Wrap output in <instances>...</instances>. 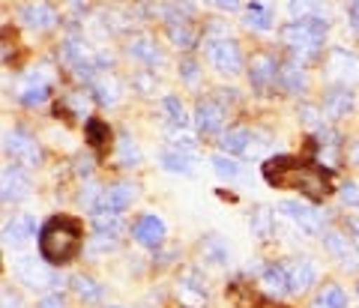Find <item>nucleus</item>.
<instances>
[{
  "label": "nucleus",
  "instance_id": "f257e3e1",
  "mask_svg": "<svg viewBox=\"0 0 359 308\" xmlns=\"http://www.w3.org/2000/svg\"><path fill=\"white\" fill-rule=\"evenodd\" d=\"M264 180L273 189H294L299 195L311 201H320L330 195L332 189V174L323 170L320 165L306 162L297 156H276L264 165Z\"/></svg>",
  "mask_w": 359,
  "mask_h": 308
},
{
  "label": "nucleus",
  "instance_id": "f03ea898",
  "mask_svg": "<svg viewBox=\"0 0 359 308\" xmlns=\"http://www.w3.org/2000/svg\"><path fill=\"white\" fill-rule=\"evenodd\" d=\"M84 236H81V225L69 215H54L42 225L39 231V255L42 260H48L51 267H66L81 255Z\"/></svg>",
  "mask_w": 359,
  "mask_h": 308
},
{
  "label": "nucleus",
  "instance_id": "7ed1b4c3",
  "mask_svg": "<svg viewBox=\"0 0 359 308\" xmlns=\"http://www.w3.org/2000/svg\"><path fill=\"white\" fill-rule=\"evenodd\" d=\"M323 36H327V21L318 18V15L302 18V21H290V25L282 27V42L299 57L318 54Z\"/></svg>",
  "mask_w": 359,
  "mask_h": 308
},
{
  "label": "nucleus",
  "instance_id": "20e7f679",
  "mask_svg": "<svg viewBox=\"0 0 359 308\" xmlns=\"http://www.w3.org/2000/svg\"><path fill=\"white\" fill-rule=\"evenodd\" d=\"M207 57L210 63L216 66L222 75H237L243 69V54H240V45L228 39V36H219V39H210L207 42Z\"/></svg>",
  "mask_w": 359,
  "mask_h": 308
},
{
  "label": "nucleus",
  "instance_id": "39448f33",
  "mask_svg": "<svg viewBox=\"0 0 359 308\" xmlns=\"http://www.w3.org/2000/svg\"><path fill=\"white\" fill-rule=\"evenodd\" d=\"M174 296L183 308H207V288H204V279L198 276V269H186L180 276Z\"/></svg>",
  "mask_w": 359,
  "mask_h": 308
},
{
  "label": "nucleus",
  "instance_id": "423d86ee",
  "mask_svg": "<svg viewBox=\"0 0 359 308\" xmlns=\"http://www.w3.org/2000/svg\"><path fill=\"white\" fill-rule=\"evenodd\" d=\"M6 153L15 159V162L21 165H27V168H36L42 162V153H39V147L36 141L30 138V135L25 129H13V132H6Z\"/></svg>",
  "mask_w": 359,
  "mask_h": 308
},
{
  "label": "nucleus",
  "instance_id": "0eeeda50",
  "mask_svg": "<svg viewBox=\"0 0 359 308\" xmlns=\"http://www.w3.org/2000/svg\"><path fill=\"white\" fill-rule=\"evenodd\" d=\"M15 276H18L21 284H27L30 290L51 288V284L57 281V276H54L48 267H42L36 257H18V260H15Z\"/></svg>",
  "mask_w": 359,
  "mask_h": 308
},
{
  "label": "nucleus",
  "instance_id": "6e6552de",
  "mask_svg": "<svg viewBox=\"0 0 359 308\" xmlns=\"http://www.w3.org/2000/svg\"><path fill=\"white\" fill-rule=\"evenodd\" d=\"M249 81H252L255 90H261V93L278 81V63H276L273 54L257 51L252 57V60H249Z\"/></svg>",
  "mask_w": 359,
  "mask_h": 308
},
{
  "label": "nucleus",
  "instance_id": "1a4fd4ad",
  "mask_svg": "<svg viewBox=\"0 0 359 308\" xmlns=\"http://www.w3.org/2000/svg\"><path fill=\"white\" fill-rule=\"evenodd\" d=\"M18 18L25 21L30 30H51L57 25V9H54L48 0H27V4L21 6Z\"/></svg>",
  "mask_w": 359,
  "mask_h": 308
},
{
  "label": "nucleus",
  "instance_id": "9d476101",
  "mask_svg": "<svg viewBox=\"0 0 359 308\" xmlns=\"http://www.w3.org/2000/svg\"><path fill=\"white\" fill-rule=\"evenodd\" d=\"M323 248L339 260L344 269H356L359 267V252L353 246V239H347L341 231H327L323 234Z\"/></svg>",
  "mask_w": 359,
  "mask_h": 308
},
{
  "label": "nucleus",
  "instance_id": "9b49d317",
  "mask_svg": "<svg viewBox=\"0 0 359 308\" xmlns=\"http://www.w3.org/2000/svg\"><path fill=\"white\" fill-rule=\"evenodd\" d=\"M278 210H282L294 225H299V231H306V234H318L320 231V213L314 207H309V203H302V201H282V203H278Z\"/></svg>",
  "mask_w": 359,
  "mask_h": 308
},
{
  "label": "nucleus",
  "instance_id": "f8f14e48",
  "mask_svg": "<svg viewBox=\"0 0 359 308\" xmlns=\"http://www.w3.org/2000/svg\"><path fill=\"white\" fill-rule=\"evenodd\" d=\"M132 236L138 239L141 246H147V248H156V246H162V239H165V222L159 219V215H138L132 225Z\"/></svg>",
  "mask_w": 359,
  "mask_h": 308
},
{
  "label": "nucleus",
  "instance_id": "ddd939ff",
  "mask_svg": "<svg viewBox=\"0 0 359 308\" xmlns=\"http://www.w3.org/2000/svg\"><path fill=\"white\" fill-rule=\"evenodd\" d=\"M132 201H135V186H129V182H114V186H108L102 192V198H99L93 213H123Z\"/></svg>",
  "mask_w": 359,
  "mask_h": 308
},
{
  "label": "nucleus",
  "instance_id": "4468645a",
  "mask_svg": "<svg viewBox=\"0 0 359 308\" xmlns=\"http://www.w3.org/2000/svg\"><path fill=\"white\" fill-rule=\"evenodd\" d=\"M285 269H287L290 293H306L311 284H314V279H318V269H314L311 257H294Z\"/></svg>",
  "mask_w": 359,
  "mask_h": 308
},
{
  "label": "nucleus",
  "instance_id": "2eb2a0df",
  "mask_svg": "<svg viewBox=\"0 0 359 308\" xmlns=\"http://www.w3.org/2000/svg\"><path fill=\"white\" fill-rule=\"evenodd\" d=\"M222 120H224V111L219 102L212 99H201L198 108H195V126L201 135H216L222 129Z\"/></svg>",
  "mask_w": 359,
  "mask_h": 308
},
{
  "label": "nucleus",
  "instance_id": "dca6fc26",
  "mask_svg": "<svg viewBox=\"0 0 359 308\" xmlns=\"http://www.w3.org/2000/svg\"><path fill=\"white\" fill-rule=\"evenodd\" d=\"M351 111H353L351 87H330L327 93H323V114H327V117L339 120V117H347Z\"/></svg>",
  "mask_w": 359,
  "mask_h": 308
},
{
  "label": "nucleus",
  "instance_id": "f3484780",
  "mask_svg": "<svg viewBox=\"0 0 359 308\" xmlns=\"http://www.w3.org/2000/svg\"><path fill=\"white\" fill-rule=\"evenodd\" d=\"M30 195V177L18 165L4 168V201H21Z\"/></svg>",
  "mask_w": 359,
  "mask_h": 308
},
{
  "label": "nucleus",
  "instance_id": "a211bd4d",
  "mask_svg": "<svg viewBox=\"0 0 359 308\" xmlns=\"http://www.w3.org/2000/svg\"><path fill=\"white\" fill-rule=\"evenodd\" d=\"M129 54L135 57V60L147 63V66L162 63V51H159V45H156V39L150 36V33H135V36L129 39Z\"/></svg>",
  "mask_w": 359,
  "mask_h": 308
},
{
  "label": "nucleus",
  "instance_id": "6ab92c4d",
  "mask_svg": "<svg viewBox=\"0 0 359 308\" xmlns=\"http://www.w3.org/2000/svg\"><path fill=\"white\" fill-rule=\"evenodd\" d=\"M33 234H36V222H33V215H15V219L4 227V243L18 248V246H25Z\"/></svg>",
  "mask_w": 359,
  "mask_h": 308
},
{
  "label": "nucleus",
  "instance_id": "aec40b11",
  "mask_svg": "<svg viewBox=\"0 0 359 308\" xmlns=\"http://www.w3.org/2000/svg\"><path fill=\"white\" fill-rule=\"evenodd\" d=\"M168 39H171L177 48H192L198 39V30L192 27V21L186 15H171L168 18Z\"/></svg>",
  "mask_w": 359,
  "mask_h": 308
},
{
  "label": "nucleus",
  "instance_id": "412c9836",
  "mask_svg": "<svg viewBox=\"0 0 359 308\" xmlns=\"http://www.w3.org/2000/svg\"><path fill=\"white\" fill-rule=\"evenodd\" d=\"M261 288L269 293V296H285V293H290V281H287V269L282 267V264H269V267H264V272H261Z\"/></svg>",
  "mask_w": 359,
  "mask_h": 308
},
{
  "label": "nucleus",
  "instance_id": "4be33fe9",
  "mask_svg": "<svg viewBox=\"0 0 359 308\" xmlns=\"http://www.w3.org/2000/svg\"><path fill=\"white\" fill-rule=\"evenodd\" d=\"M198 252L204 260H210V264H216V267H224L231 260V252H228V246H224V239L219 234H210L201 239V246H198Z\"/></svg>",
  "mask_w": 359,
  "mask_h": 308
},
{
  "label": "nucleus",
  "instance_id": "5701e85b",
  "mask_svg": "<svg viewBox=\"0 0 359 308\" xmlns=\"http://www.w3.org/2000/svg\"><path fill=\"white\" fill-rule=\"evenodd\" d=\"M278 84H282L287 93H306V69L299 63H282L278 66Z\"/></svg>",
  "mask_w": 359,
  "mask_h": 308
},
{
  "label": "nucleus",
  "instance_id": "b1692460",
  "mask_svg": "<svg viewBox=\"0 0 359 308\" xmlns=\"http://www.w3.org/2000/svg\"><path fill=\"white\" fill-rule=\"evenodd\" d=\"M90 90H93L96 102H102V105H117V99H120V84L114 75H96Z\"/></svg>",
  "mask_w": 359,
  "mask_h": 308
},
{
  "label": "nucleus",
  "instance_id": "393cba45",
  "mask_svg": "<svg viewBox=\"0 0 359 308\" xmlns=\"http://www.w3.org/2000/svg\"><path fill=\"white\" fill-rule=\"evenodd\" d=\"M311 308H347V293L341 290V284H323V288L318 290V296H314Z\"/></svg>",
  "mask_w": 359,
  "mask_h": 308
},
{
  "label": "nucleus",
  "instance_id": "a878e982",
  "mask_svg": "<svg viewBox=\"0 0 359 308\" xmlns=\"http://www.w3.org/2000/svg\"><path fill=\"white\" fill-rule=\"evenodd\" d=\"M243 21H245V27H252V30H269V27H273V13H269V6L252 0V4L245 6Z\"/></svg>",
  "mask_w": 359,
  "mask_h": 308
},
{
  "label": "nucleus",
  "instance_id": "bb28decb",
  "mask_svg": "<svg viewBox=\"0 0 359 308\" xmlns=\"http://www.w3.org/2000/svg\"><path fill=\"white\" fill-rule=\"evenodd\" d=\"M18 99L25 102V105H42L45 99H48V78H36V75H30V81L21 87V93Z\"/></svg>",
  "mask_w": 359,
  "mask_h": 308
},
{
  "label": "nucleus",
  "instance_id": "cd10ccee",
  "mask_svg": "<svg viewBox=\"0 0 359 308\" xmlns=\"http://www.w3.org/2000/svg\"><path fill=\"white\" fill-rule=\"evenodd\" d=\"M123 215L120 213H93V231L99 236H120L123 234Z\"/></svg>",
  "mask_w": 359,
  "mask_h": 308
},
{
  "label": "nucleus",
  "instance_id": "c85d7f7f",
  "mask_svg": "<svg viewBox=\"0 0 359 308\" xmlns=\"http://www.w3.org/2000/svg\"><path fill=\"white\" fill-rule=\"evenodd\" d=\"M249 141H252V132L245 126H237V129H228L222 135V150L224 153H245L249 150Z\"/></svg>",
  "mask_w": 359,
  "mask_h": 308
},
{
  "label": "nucleus",
  "instance_id": "c756f323",
  "mask_svg": "<svg viewBox=\"0 0 359 308\" xmlns=\"http://www.w3.org/2000/svg\"><path fill=\"white\" fill-rule=\"evenodd\" d=\"M249 227H252V236L269 239V236H273V227H276L273 210H269V207H257V210L252 213V219H249Z\"/></svg>",
  "mask_w": 359,
  "mask_h": 308
},
{
  "label": "nucleus",
  "instance_id": "7c9ffc66",
  "mask_svg": "<svg viewBox=\"0 0 359 308\" xmlns=\"http://www.w3.org/2000/svg\"><path fill=\"white\" fill-rule=\"evenodd\" d=\"M69 284H72V293L81 302H96L102 296V284H96V279H90V276H75Z\"/></svg>",
  "mask_w": 359,
  "mask_h": 308
},
{
  "label": "nucleus",
  "instance_id": "2f4dec72",
  "mask_svg": "<svg viewBox=\"0 0 359 308\" xmlns=\"http://www.w3.org/2000/svg\"><path fill=\"white\" fill-rule=\"evenodd\" d=\"M162 168L171 170V174H192V156L189 153H180V150H165L162 153Z\"/></svg>",
  "mask_w": 359,
  "mask_h": 308
},
{
  "label": "nucleus",
  "instance_id": "473e14b6",
  "mask_svg": "<svg viewBox=\"0 0 359 308\" xmlns=\"http://www.w3.org/2000/svg\"><path fill=\"white\" fill-rule=\"evenodd\" d=\"M87 141H90V147H96V150H108V144H111L108 123H102V120H87Z\"/></svg>",
  "mask_w": 359,
  "mask_h": 308
},
{
  "label": "nucleus",
  "instance_id": "72a5a7b5",
  "mask_svg": "<svg viewBox=\"0 0 359 308\" xmlns=\"http://www.w3.org/2000/svg\"><path fill=\"white\" fill-rule=\"evenodd\" d=\"M117 159H120V165H138L141 162V150H138V144H135L129 135H120V141H117Z\"/></svg>",
  "mask_w": 359,
  "mask_h": 308
},
{
  "label": "nucleus",
  "instance_id": "f704fd0d",
  "mask_svg": "<svg viewBox=\"0 0 359 308\" xmlns=\"http://www.w3.org/2000/svg\"><path fill=\"white\" fill-rule=\"evenodd\" d=\"M162 108H165V114L171 117V123L174 126H186V108H183V102H180L177 96H165L162 99Z\"/></svg>",
  "mask_w": 359,
  "mask_h": 308
},
{
  "label": "nucleus",
  "instance_id": "c9c22d12",
  "mask_svg": "<svg viewBox=\"0 0 359 308\" xmlns=\"http://www.w3.org/2000/svg\"><path fill=\"white\" fill-rule=\"evenodd\" d=\"M212 168H216V174L224 177V180H237L243 174L240 162H233V159H228V156H216L212 159Z\"/></svg>",
  "mask_w": 359,
  "mask_h": 308
},
{
  "label": "nucleus",
  "instance_id": "e433bc0d",
  "mask_svg": "<svg viewBox=\"0 0 359 308\" xmlns=\"http://www.w3.org/2000/svg\"><path fill=\"white\" fill-rule=\"evenodd\" d=\"M320 6V0H287V9H290V15L294 18H311L314 15V9Z\"/></svg>",
  "mask_w": 359,
  "mask_h": 308
},
{
  "label": "nucleus",
  "instance_id": "4c0bfd02",
  "mask_svg": "<svg viewBox=\"0 0 359 308\" xmlns=\"http://www.w3.org/2000/svg\"><path fill=\"white\" fill-rule=\"evenodd\" d=\"M102 192L105 189H99L96 182H87V186L81 189V195H78V201H81L87 210H96V203H99V198H102Z\"/></svg>",
  "mask_w": 359,
  "mask_h": 308
},
{
  "label": "nucleus",
  "instance_id": "58836bf2",
  "mask_svg": "<svg viewBox=\"0 0 359 308\" xmlns=\"http://www.w3.org/2000/svg\"><path fill=\"white\" fill-rule=\"evenodd\" d=\"M339 198H341V203H344V207H359V182L347 180L344 186L339 189Z\"/></svg>",
  "mask_w": 359,
  "mask_h": 308
},
{
  "label": "nucleus",
  "instance_id": "ea45409f",
  "mask_svg": "<svg viewBox=\"0 0 359 308\" xmlns=\"http://www.w3.org/2000/svg\"><path fill=\"white\" fill-rule=\"evenodd\" d=\"M299 117H302V123H306L309 129H323V117H320V111L314 105H299Z\"/></svg>",
  "mask_w": 359,
  "mask_h": 308
},
{
  "label": "nucleus",
  "instance_id": "a19ab883",
  "mask_svg": "<svg viewBox=\"0 0 359 308\" xmlns=\"http://www.w3.org/2000/svg\"><path fill=\"white\" fill-rule=\"evenodd\" d=\"M135 87H138L141 93H153V90H156V75L138 72V75H135Z\"/></svg>",
  "mask_w": 359,
  "mask_h": 308
},
{
  "label": "nucleus",
  "instance_id": "79ce46f5",
  "mask_svg": "<svg viewBox=\"0 0 359 308\" xmlns=\"http://www.w3.org/2000/svg\"><path fill=\"white\" fill-rule=\"evenodd\" d=\"M69 105L75 111V117H84V114H87V93H72L69 96Z\"/></svg>",
  "mask_w": 359,
  "mask_h": 308
},
{
  "label": "nucleus",
  "instance_id": "37998d69",
  "mask_svg": "<svg viewBox=\"0 0 359 308\" xmlns=\"http://www.w3.org/2000/svg\"><path fill=\"white\" fill-rule=\"evenodd\" d=\"M36 308H63V296L60 293H45Z\"/></svg>",
  "mask_w": 359,
  "mask_h": 308
},
{
  "label": "nucleus",
  "instance_id": "c03bdc74",
  "mask_svg": "<svg viewBox=\"0 0 359 308\" xmlns=\"http://www.w3.org/2000/svg\"><path fill=\"white\" fill-rule=\"evenodd\" d=\"M180 75H183L186 81H195V78H198V66L192 60H186L183 66H180Z\"/></svg>",
  "mask_w": 359,
  "mask_h": 308
},
{
  "label": "nucleus",
  "instance_id": "a18cd8bd",
  "mask_svg": "<svg viewBox=\"0 0 359 308\" xmlns=\"http://www.w3.org/2000/svg\"><path fill=\"white\" fill-rule=\"evenodd\" d=\"M347 159H351V165L359 168V141H353L351 147H347Z\"/></svg>",
  "mask_w": 359,
  "mask_h": 308
},
{
  "label": "nucleus",
  "instance_id": "49530a36",
  "mask_svg": "<svg viewBox=\"0 0 359 308\" xmlns=\"http://www.w3.org/2000/svg\"><path fill=\"white\" fill-rule=\"evenodd\" d=\"M4 308H21L18 296H15V293H9V290H4Z\"/></svg>",
  "mask_w": 359,
  "mask_h": 308
},
{
  "label": "nucleus",
  "instance_id": "de8ad7c7",
  "mask_svg": "<svg viewBox=\"0 0 359 308\" xmlns=\"http://www.w3.org/2000/svg\"><path fill=\"white\" fill-rule=\"evenodd\" d=\"M210 4H216L219 9H228V13H231V9L240 6V0H210Z\"/></svg>",
  "mask_w": 359,
  "mask_h": 308
},
{
  "label": "nucleus",
  "instance_id": "09e8293b",
  "mask_svg": "<svg viewBox=\"0 0 359 308\" xmlns=\"http://www.w3.org/2000/svg\"><path fill=\"white\" fill-rule=\"evenodd\" d=\"M351 239H353V246L359 252V219H351Z\"/></svg>",
  "mask_w": 359,
  "mask_h": 308
},
{
  "label": "nucleus",
  "instance_id": "8fccbe9b",
  "mask_svg": "<svg viewBox=\"0 0 359 308\" xmlns=\"http://www.w3.org/2000/svg\"><path fill=\"white\" fill-rule=\"evenodd\" d=\"M351 21H353V27L359 30V0H351Z\"/></svg>",
  "mask_w": 359,
  "mask_h": 308
},
{
  "label": "nucleus",
  "instance_id": "3c124183",
  "mask_svg": "<svg viewBox=\"0 0 359 308\" xmlns=\"http://www.w3.org/2000/svg\"><path fill=\"white\" fill-rule=\"evenodd\" d=\"M105 308H120V305H105Z\"/></svg>",
  "mask_w": 359,
  "mask_h": 308
}]
</instances>
